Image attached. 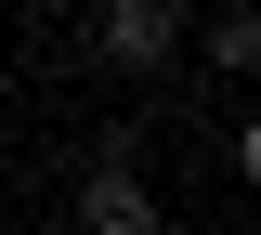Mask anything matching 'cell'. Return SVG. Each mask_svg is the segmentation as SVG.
Wrapping results in <instances>:
<instances>
[{
  "instance_id": "cell-2",
  "label": "cell",
  "mask_w": 261,
  "mask_h": 235,
  "mask_svg": "<svg viewBox=\"0 0 261 235\" xmlns=\"http://www.w3.org/2000/svg\"><path fill=\"white\" fill-rule=\"evenodd\" d=\"M79 235H170V209H157V183H144L130 144H105V157L79 170Z\"/></svg>"
},
{
  "instance_id": "cell-1",
  "label": "cell",
  "mask_w": 261,
  "mask_h": 235,
  "mask_svg": "<svg viewBox=\"0 0 261 235\" xmlns=\"http://www.w3.org/2000/svg\"><path fill=\"white\" fill-rule=\"evenodd\" d=\"M92 66H118V79L183 66V0H92Z\"/></svg>"
},
{
  "instance_id": "cell-3",
  "label": "cell",
  "mask_w": 261,
  "mask_h": 235,
  "mask_svg": "<svg viewBox=\"0 0 261 235\" xmlns=\"http://www.w3.org/2000/svg\"><path fill=\"white\" fill-rule=\"evenodd\" d=\"M196 53H209V79H248V66H261V27H248V0H222Z\"/></svg>"
}]
</instances>
